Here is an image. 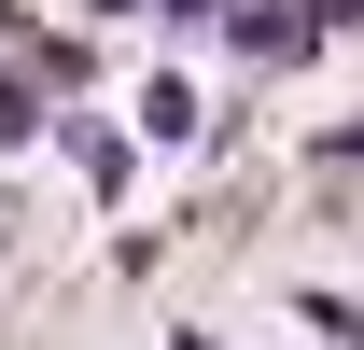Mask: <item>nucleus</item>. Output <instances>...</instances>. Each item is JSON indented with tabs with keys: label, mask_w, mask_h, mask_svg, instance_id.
<instances>
[{
	"label": "nucleus",
	"mask_w": 364,
	"mask_h": 350,
	"mask_svg": "<svg viewBox=\"0 0 364 350\" xmlns=\"http://www.w3.org/2000/svg\"><path fill=\"white\" fill-rule=\"evenodd\" d=\"M225 56L238 70H309L322 28H309V0H225Z\"/></svg>",
	"instance_id": "1"
},
{
	"label": "nucleus",
	"mask_w": 364,
	"mask_h": 350,
	"mask_svg": "<svg viewBox=\"0 0 364 350\" xmlns=\"http://www.w3.org/2000/svg\"><path fill=\"white\" fill-rule=\"evenodd\" d=\"M56 154H70L85 196H127V182H140V140L112 127V112H56Z\"/></svg>",
	"instance_id": "2"
},
{
	"label": "nucleus",
	"mask_w": 364,
	"mask_h": 350,
	"mask_svg": "<svg viewBox=\"0 0 364 350\" xmlns=\"http://www.w3.org/2000/svg\"><path fill=\"white\" fill-rule=\"evenodd\" d=\"M140 140H196V85H182V70L140 85Z\"/></svg>",
	"instance_id": "3"
},
{
	"label": "nucleus",
	"mask_w": 364,
	"mask_h": 350,
	"mask_svg": "<svg viewBox=\"0 0 364 350\" xmlns=\"http://www.w3.org/2000/svg\"><path fill=\"white\" fill-rule=\"evenodd\" d=\"M309 322H322L336 350H364V308H350V295H309Z\"/></svg>",
	"instance_id": "4"
},
{
	"label": "nucleus",
	"mask_w": 364,
	"mask_h": 350,
	"mask_svg": "<svg viewBox=\"0 0 364 350\" xmlns=\"http://www.w3.org/2000/svg\"><path fill=\"white\" fill-rule=\"evenodd\" d=\"M154 14H168V28H225V0H154Z\"/></svg>",
	"instance_id": "5"
},
{
	"label": "nucleus",
	"mask_w": 364,
	"mask_h": 350,
	"mask_svg": "<svg viewBox=\"0 0 364 350\" xmlns=\"http://www.w3.org/2000/svg\"><path fill=\"white\" fill-rule=\"evenodd\" d=\"M309 28H322V43H336V28H364V0H309Z\"/></svg>",
	"instance_id": "6"
},
{
	"label": "nucleus",
	"mask_w": 364,
	"mask_h": 350,
	"mask_svg": "<svg viewBox=\"0 0 364 350\" xmlns=\"http://www.w3.org/2000/svg\"><path fill=\"white\" fill-rule=\"evenodd\" d=\"M168 350H225V336H196V322H182V336H168Z\"/></svg>",
	"instance_id": "7"
},
{
	"label": "nucleus",
	"mask_w": 364,
	"mask_h": 350,
	"mask_svg": "<svg viewBox=\"0 0 364 350\" xmlns=\"http://www.w3.org/2000/svg\"><path fill=\"white\" fill-rule=\"evenodd\" d=\"M98 14H154V0H98Z\"/></svg>",
	"instance_id": "8"
}]
</instances>
